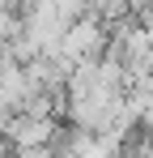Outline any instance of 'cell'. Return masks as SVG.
Listing matches in <instances>:
<instances>
[{
  "label": "cell",
  "mask_w": 153,
  "mask_h": 158,
  "mask_svg": "<svg viewBox=\"0 0 153 158\" xmlns=\"http://www.w3.org/2000/svg\"><path fill=\"white\" fill-rule=\"evenodd\" d=\"M98 47H102L98 17H76V22H68L64 39H60V56H64V60H89V56H98Z\"/></svg>",
  "instance_id": "1"
}]
</instances>
